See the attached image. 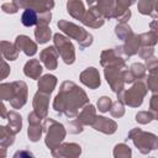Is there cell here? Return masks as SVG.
<instances>
[{"instance_id":"1","label":"cell","mask_w":158,"mask_h":158,"mask_svg":"<svg viewBox=\"0 0 158 158\" xmlns=\"http://www.w3.org/2000/svg\"><path fill=\"white\" fill-rule=\"evenodd\" d=\"M21 21H22V25L26 26V27H30V26H33L36 25L37 22V14L35 10L32 9H26L21 16Z\"/></svg>"}]
</instances>
